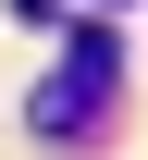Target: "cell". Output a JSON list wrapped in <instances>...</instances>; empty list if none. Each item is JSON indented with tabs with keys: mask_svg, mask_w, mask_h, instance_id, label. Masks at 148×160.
Segmentation results:
<instances>
[{
	"mask_svg": "<svg viewBox=\"0 0 148 160\" xmlns=\"http://www.w3.org/2000/svg\"><path fill=\"white\" fill-rule=\"evenodd\" d=\"M111 74H124V49H111V25H86V37L49 62V86H37V136L62 148V136H99L111 123Z\"/></svg>",
	"mask_w": 148,
	"mask_h": 160,
	"instance_id": "1",
	"label": "cell"
},
{
	"mask_svg": "<svg viewBox=\"0 0 148 160\" xmlns=\"http://www.w3.org/2000/svg\"><path fill=\"white\" fill-rule=\"evenodd\" d=\"M13 12H37V25H49V12H62V0H13Z\"/></svg>",
	"mask_w": 148,
	"mask_h": 160,
	"instance_id": "2",
	"label": "cell"
}]
</instances>
